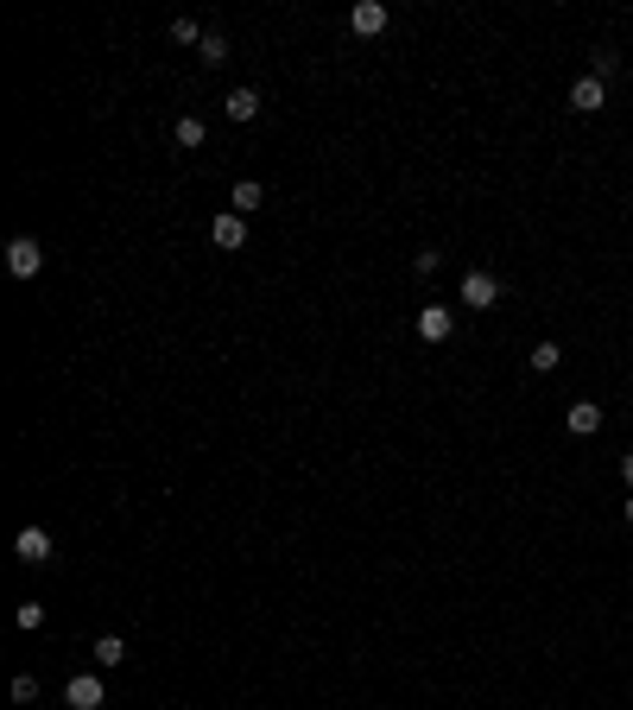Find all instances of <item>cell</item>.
<instances>
[{
  "mask_svg": "<svg viewBox=\"0 0 633 710\" xmlns=\"http://www.w3.org/2000/svg\"><path fill=\"white\" fill-rule=\"evenodd\" d=\"M621 476H628V482H633V450H628V457H621Z\"/></svg>",
  "mask_w": 633,
  "mask_h": 710,
  "instance_id": "obj_21",
  "label": "cell"
},
{
  "mask_svg": "<svg viewBox=\"0 0 633 710\" xmlns=\"http://www.w3.org/2000/svg\"><path fill=\"white\" fill-rule=\"evenodd\" d=\"M13 552H19V565H51V533H45V527H26V533L13 540Z\"/></svg>",
  "mask_w": 633,
  "mask_h": 710,
  "instance_id": "obj_6",
  "label": "cell"
},
{
  "mask_svg": "<svg viewBox=\"0 0 633 710\" xmlns=\"http://www.w3.org/2000/svg\"><path fill=\"white\" fill-rule=\"evenodd\" d=\"M222 115H229V121H253V115H260V89H229V96H222Z\"/></svg>",
  "mask_w": 633,
  "mask_h": 710,
  "instance_id": "obj_9",
  "label": "cell"
},
{
  "mask_svg": "<svg viewBox=\"0 0 633 710\" xmlns=\"http://www.w3.org/2000/svg\"><path fill=\"white\" fill-rule=\"evenodd\" d=\"M89 660H96L102 673H108V666H121V660H127V641H121V634H102V641L89 647Z\"/></svg>",
  "mask_w": 633,
  "mask_h": 710,
  "instance_id": "obj_10",
  "label": "cell"
},
{
  "mask_svg": "<svg viewBox=\"0 0 633 710\" xmlns=\"http://www.w3.org/2000/svg\"><path fill=\"white\" fill-rule=\"evenodd\" d=\"M197 57H203V64H229V38H222V32H203Z\"/></svg>",
  "mask_w": 633,
  "mask_h": 710,
  "instance_id": "obj_14",
  "label": "cell"
},
{
  "mask_svg": "<svg viewBox=\"0 0 633 710\" xmlns=\"http://www.w3.org/2000/svg\"><path fill=\"white\" fill-rule=\"evenodd\" d=\"M418 336H424V343H450V336H456V317H450L444 304H424V311H418Z\"/></svg>",
  "mask_w": 633,
  "mask_h": 710,
  "instance_id": "obj_5",
  "label": "cell"
},
{
  "mask_svg": "<svg viewBox=\"0 0 633 710\" xmlns=\"http://www.w3.org/2000/svg\"><path fill=\"white\" fill-rule=\"evenodd\" d=\"M209 242H216V248H229V254H235V248H248V216H235V210H229V216H216V222H209Z\"/></svg>",
  "mask_w": 633,
  "mask_h": 710,
  "instance_id": "obj_4",
  "label": "cell"
},
{
  "mask_svg": "<svg viewBox=\"0 0 633 710\" xmlns=\"http://www.w3.org/2000/svg\"><path fill=\"white\" fill-rule=\"evenodd\" d=\"M229 203H235V216H253V210H260V203H266V190H260V178H241V184H235V197H229Z\"/></svg>",
  "mask_w": 633,
  "mask_h": 710,
  "instance_id": "obj_12",
  "label": "cell"
},
{
  "mask_svg": "<svg viewBox=\"0 0 633 710\" xmlns=\"http://www.w3.org/2000/svg\"><path fill=\"white\" fill-rule=\"evenodd\" d=\"M102 698H108V692H102V679H96V673H77V679L64 685V705H70V710H102Z\"/></svg>",
  "mask_w": 633,
  "mask_h": 710,
  "instance_id": "obj_2",
  "label": "cell"
},
{
  "mask_svg": "<svg viewBox=\"0 0 633 710\" xmlns=\"http://www.w3.org/2000/svg\"><path fill=\"white\" fill-rule=\"evenodd\" d=\"M437 261H444L437 248H418V254H412V267H418V273H437Z\"/></svg>",
  "mask_w": 633,
  "mask_h": 710,
  "instance_id": "obj_20",
  "label": "cell"
},
{
  "mask_svg": "<svg viewBox=\"0 0 633 710\" xmlns=\"http://www.w3.org/2000/svg\"><path fill=\"white\" fill-rule=\"evenodd\" d=\"M32 698H38V679L19 673V679H13V705H32Z\"/></svg>",
  "mask_w": 633,
  "mask_h": 710,
  "instance_id": "obj_19",
  "label": "cell"
},
{
  "mask_svg": "<svg viewBox=\"0 0 633 710\" xmlns=\"http://www.w3.org/2000/svg\"><path fill=\"white\" fill-rule=\"evenodd\" d=\"M38 267H45L38 242H32V235H13V242H6V273H13V280H38Z\"/></svg>",
  "mask_w": 633,
  "mask_h": 710,
  "instance_id": "obj_1",
  "label": "cell"
},
{
  "mask_svg": "<svg viewBox=\"0 0 633 710\" xmlns=\"http://www.w3.org/2000/svg\"><path fill=\"white\" fill-rule=\"evenodd\" d=\"M386 19H393V13H386V6H380V0H362V6H355V13H349V26H355V32H362V38H374V32H386Z\"/></svg>",
  "mask_w": 633,
  "mask_h": 710,
  "instance_id": "obj_7",
  "label": "cell"
},
{
  "mask_svg": "<svg viewBox=\"0 0 633 710\" xmlns=\"http://www.w3.org/2000/svg\"><path fill=\"white\" fill-rule=\"evenodd\" d=\"M526 362H532V375H551V368L564 362V349H557V343H538V349H532Z\"/></svg>",
  "mask_w": 633,
  "mask_h": 710,
  "instance_id": "obj_15",
  "label": "cell"
},
{
  "mask_svg": "<svg viewBox=\"0 0 633 710\" xmlns=\"http://www.w3.org/2000/svg\"><path fill=\"white\" fill-rule=\"evenodd\" d=\"M615 70H621V51H596V70H589V77H596V83H608Z\"/></svg>",
  "mask_w": 633,
  "mask_h": 710,
  "instance_id": "obj_17",
  "label": "cell"
},
{
  "mask_svg": "<svg viewBox=\"0 0 633 710\" xmlns=\"http://www.w3.org/2000/svg\"><path fill=\"white\" fill-rule=\"evenodd\" d=\"M171 134H178V146H190V152H197V146L209 140V121H203V115H184V121H178Z\"/></svg>",
  "mask_w": 633,
  "mask_h": 710,
  "instance_id": "obj_13",
  "label": "cell"
},
{
  "mask_svg": "<svg viewBox=\"0 0 633 710\" xmlns=\"http://www.w3.org/2000/svg\"><path fill=\"white\" fill-rule=\"evenodd\" d=\"M495 298H501V280L495 273H463V304H475V311H495Z\"/></svg>",
  "mask_w": 633,
  "mask_h": 710,
  "instance_id": "obj_3",
  "label": "cell"
},
{
  "mask_svg": "<svg viewBox=\"0 0 633 710\" xmlns=\"http://www.w3.org/2000/svg\"><path fill=\"white\" fill-rule=\"evenodd\" d=\"M621 514H628V520H633V495H628V508H621Z\"/></svg>",
  "mask_w": 633,
  "mask_h": 710,
  "instance_id": "obj_22",
  "label": "cell"
},
{
  "mask_svg": "<svg viewBox=\"0 0 633 710\" xmlns=\"http://www.w3.org/2000/svg\"><path fill=\"white\" fill-rule=\"evenodd\" d=\"M570 431H577V437L602 431V406H596V400H577V406H570Z\"/></svg>",
  "mask_w": 633,
  "mask_h": 710,
  "instance_id": "obj_11",
  "label": "cell"
},
{
  "mask_svg": "<svg viewBox=\"0 0 633 710\" xmlns=\"http://www.w3.org/2000/svg\"><path fill=\"white\" fill-rule=\"evenodd\" d=\"M13 622H19V628H26V634H32V628H38V622H45V609H38V602H19V609H13Z\"/></svg>",
  "mask_w": 633,
  "mask_h": 710,
  "instance_id": "obj_18",
  "label": "cell"
},
{
  "mask_svg": "<svg viewBox=\"0 0 633 710\" xmlns=\"http://www.w3.org/2000/svg\"><path fill=\"white\" fill-rule=\"evenodd\" d=\"M171 38H178V45H203V26H197V19H171Z\"/></svg>",
  "mask_w": 633,
  "mask_h": 710,
  "instance_id": "obj_16",
  "label": "cell"
},
{
  "mask_svg": "<svg viewBox=\"0 0 633 710\" xmlns=\"http://www.w3.org/2000/svg\"><path fill=\"white\" fill-rule=\"evenodd\" d=\"M602 102H608V83H596V77H583V83L570 89V108H577V115H596Z\"/></svg>",
  "mask_w": 633,
  "mask_h": 710,
  "instance_id": "obj_8",
  "label": "cell"
}]
</instances>
